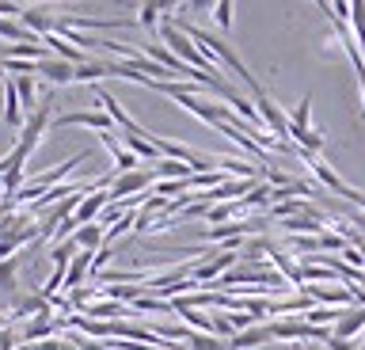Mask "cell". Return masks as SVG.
Returning <instances> with one entry per match:
<instances>
[{"instance_id":"6da1fadb","label":"cell","mask_w":365,"mask_h":350,"mask_svg":"<svg viewBox=\"0 0 365 350\" xmlns=\"http://www.w3.org/2000/svg\"><path fill=\"white\" fill-rule=\"evenodd\" d=\"M175 27H179L182 35H187V38H194V46H198V50L205 53V58H221V61L228 65V69H232V73L240 76V81H244V84L251 88V96H262V84H259L255 76L247 73V65H244V61L236 58V50L228 46L225 38H213L210 31H202V27H194V24H187V19H175Z\"/></svg>"},{"instance_id":"7a4b0ae2","label":"cell","mask_w":365,"mask_h":350,"mask_svg":"<svg viewBox=\"0 0 365 350\" xmlns=\"http://www.w3.org/2000/svg\"><path fill=\"white\" fill-rule=\"evenodd\" d=\"M160 42H164V46H168L171 53H175V58H179L182 65H187V69H198V73L217 76V69L210 65V58H205V53H202V50L194 46V42H190V38L175 27V19H168V24L160 27Z\"/></svg>"},{"instance_id":"3957f363","label":"cell","mask_w":365,"mask_h":350,"mask_svg":"<svg viewBox=\"0 0 365 350\" xmlns=\"http://www.w3.org/2000/svg\"><path fill=\"white\" fill-rule=\"evenodd\" d=\"M255 103V110H259V118H262V126H267V133H274V138H289V115H282V107L274 103V99L262 92V96H255L251 99Z\"/></svg>"},{"instance_id":"277c9868","label":"cell","mask_w":365,"mask_h":350,"mask_svg":"<svg viewBox=\"0 0 365 350\" xmlns=\"http://www.w3.org/2000/svg\"><path fill=\"white\" fill-rule=\"evenodd\" d=\"M153 168H137V172H125V175H114V183H110V202H125L130 195H141V190L153 183Z\"/></svg>"},{"instance_id":"5b68a950","label":"cell","mask_w":365,"mask_h":350,"mask_svg":"<svg viewBox=\"0 0 365 350\" xmlns=\"http://www.w3.org/2000/svg\"><path fill=\"white\" fill-rule=\"evenodd\" d=\"M19 263L23 259L19 255H11L0 263V309H11L23 293H19Z\"/></svg>"},{"instance_id":"8992f818","label":"cell","mask_w":365,"mask_h":350,"mask_svg":"<svg viewBox=\"0 0 365 350\" xmlns=\"http://www.w3.org/2000/svg\"><path fill=\"white\" fill-rule=\"evenodd\" d=\"M57 122V130L61 126H91V130H99V133H110L114 130V122L107 110H73V115H61V118H53Z\"/></svg>"},{"instance_id":"52a82bcc","label":"cell","mask_w":365,"mask_h":350,"mask_svg":"<svg viewBox=\"0 0 365 350\" xmlns=\"http://www.w3.org/2000/svg\"><path fill=\"white\" fill-rule=\"evenodd\" d=\"M110 206V195L107 190H91V195H84L80 198V206H76V225H91V221H99V213Z\"/></svg>"},{"instance_id":"ba28073f","label":"cell","mask_w":365,"mask_h":350,"mask_svg":"<svg viewBox=\"0 0 365 350\" xmlns=\"http://www.w3.org/2000/svg\"><path fill=\"white\" fill-rule=\"evenodd\" d=\"M19 24L31 31L34 38H46V35H53V12H46V8H23L19 12Z\"/></svg>"},{"instance_id":"9c48e42d","label":"cell","mask_w":365,"mask_h":350,"mask_svg":"<svg viewBox=\"0 0 365 350\" xmlns=\"http://www.w3.org/2000/svg\"><path fill=\"white\" fill-rule=\"evenodd\" d=\"M358 331H365V309L361 304H350V309H342V316H339V324H335V339H354Z\"/></svg>"},{"instance_id":"30bf717a","label":"cell","mask_w":365,"mask_h":350,"mask_svg":"<svg viewBox=\"0 0 365 350\" xmlns=\"http://www.w3.org/2000/svg\"><path fill=\"white\" fill-rule=\"evenodd\" d=\"M270 343V327L267 324H255L247 331H236L228 339V350H251V346H267Z\"/></svg>"},{"instance_id":"8fae6325","label":"cell","mask_w":365,"mask_h":350,"mask_svg":"<svg viewBox=\"0 0 365 350\" xmlns=\"http://www.w3.org/2000/svg\"><path fill=\"white\" fill-rule=\"evenodd\" d=\"M103 236H107V229H103L99 221H91V225H80L73 240H76L80 252H91V255H96V252H103Z\"/></svg>"},{"instance_id":"7c38bea8","label":"cell","mask_w":365,"mask_h":350,"mask_svg":"<svg viewBox=\"0 0 365 350\" xmlns=\"http://www.w3.org/2000/svg\"><path fill=\"white\" fill-rule=\"evenodd\" d=\"M73 69H76V65H68V61H57V58H46V61H38V65H34V73H38V76H46L50 84H68V81H73Z\"/></svg>"},{"instance_id":"4fadbf2b","label":"cell","mask_w":365,"mask_h":350,"mask_svg":"<svg viewBox=\"0 0 365 350\" xmlns=\"http://www.w3.org/2000/svg\"><path fill=\"white\" fill-rule=\"evenodd\" d=\"M153 175L156 179H164V183H182V179H190L194 175V168L190 164H182V160H160L153 168Z\"/></svg>"},{"instance_id":"5bb4252c","label":"cell","mask_w":365,"mask_h":350,"mask_svg":"<svg viewBox=\"0 0 365 350\" xmlns=\"http://www.w3.org/2000/svg\"><path fill=\"white\" fill-rule=\"evenodd\" d=\"M4 122L11 130L16 126H23V103H19V96H16V81H4Z\"/></svg>"},{"instance_id":"9a60e30c","label":"cell","mask_w":365,"mask_h":350,"mask_svg":"<svg viewBox=\"0 0 365 350\" xmlns=\"http://www.w3.org/2000/svg\"><path fill=\"white\" fill-rule=\"evenodd\" d=\"M0 38H11V42H38L27 27L19 24V19H0Z\"/></svg>"},{"instance_id":"2e32d148","label":"cell","mask_w":365,"mask_h":350,"mask_svg":"<svg viewBox=\"0 0 365 350\" xmlns=\"http://www.w3.org/2000/svg\"><path fill=\"white\" fill-rule=\"evenodd\" d=\"M133 312H164V316H175V304L164 301V297H141V301H133Z\"/></svg>"},{"instance_id":"e0dca14e","label":"cell","mask_w":365,"mask_h":350,"mask_svg":"<svg viewBox=\"0 0 365 350\" xmlns=\"http://www.w3.org/2000/svg\"><path fill=\"white\" fill-rule=\"evenodd\" d=\"M187 346H190V350H228L225 339H217V335H198V331L187 335Z\"/></svg>"},{"instance_id":"ac0fdd59","label":"cell","mask_w":365,"mask_h":350,"mask_svg":"<svg viewBox=\"0 0 365 350\" xmlns=\"http://www.w3.org/2000/svg\"><path fill=\"white\" fill-rule=\"evenodd\" d=\"M91 316H133V312L125 309V304H114V301H96L88 309V320H91Z\"/></svg>"},{"instance_id":"d6986e66","label":"cell","mask_w":365,"mask_h":350,"mask_svg":"<svg viewBox=\"0 0 365 350\" xmlns=\"http://www.w3.org/2000/svg\"><path fill=\"white\" fill-rule=\"evenodd\" d=\"M160 16H164V4H153V0H148V4H141V16H137V24H141L145 31H153V27L160 24Z\"/></svg>"},{"instance_id":"ffe728a7","label":"cell","mask_w":365,"mask_h":350,"mask_svg":"<svg viewBox=\"0 0 365 350\" xmlns=\"http://www.w3.org/2000/svg\"><path fill=\"white\" fill-rule=\"evenodd\" d=\"M96 297H99V286H80V289H73V293H68V301H73V309H84V304H96Z\"/></svg>"},{"instance_id":"44dd1931","label":"cell","mask_w":365,"mask_h":350,"mask_svg":"<svg viewBox=\"0 0 365 350\" xmlns=\"http://www.w3.org/2000/svg\"><path fill=\"white\" fill-rule=\"evenodd\" d=\"M293 126H301V130H308V122H312V96H304L301 103H297V110H293Z\"/></svg>"},{"instance_id":"7402d4cb","label":"cell","mask_w":365,"mask_h":350,"mask_svg":"<svg viewBox=\"0 0 365 350\" xmlns=\"http://www.w3.org/2000/svg\"><path fill=\"white\" fill-rule=\"evenodd\" d=\"M213 19L228 31V27H232V4H228V0H217V4H213Z\"/></svg>"},{"instance_id":"603a6c76","label":"cell","mask_w":365,"mask_h":350,"mask_svg":"<svg viewBox=\"0 0 365 350\" xmlns=\"http://www.w3.org/2000/svg\"><path fill=\"white\" fill-rule=\"evenodd\" d=\"M153 225H156V213H148V210L141 206V210H137V225H133V229H137V232H153Z\"/></svg>"},{"instance_id":"cb8c5ba5","label":"cell","mask_w":365,"mask_h":350,"mask_svg":"<svg viewBox=\"0 0 365 350\" xmlns=\"http://www.w3.org/2000/svg\"><path fill=\"white\" fill-rule=\"evenodd\" d=\"M324 350H358V343H354V339H335V335H331L324 343Z\"/></svg>"},{"instance_id":"d4e9b609","label":"cell","mask_w":365,"mask_h":350,"mask_svg":"<svg viewBox=\"0 0 365 350\" xmlns=\"http://www.w3.org/2000/svg\"><path fill=\"white\" fill-rule=\"evenodd\" d=\"M16 343H19V335L11 327H0V350H16Z\"/></svg>"},{"instance_id":"484cf974","label":"cell","mask_w":365,"mask_h":350,"mask_svg":"<svg viewBox=\"0 0 365 350\" xmlns=\"http://www.w3.org/2000/svg\"><path fill=\"white\" fill-rule=\"evenodd\" d=\"M358 350H365V335H361V343H358Z\"/></svg>"},{"instance_id":"4316f807","label":"cell","mask_w":365,"mask_h":350,"mask_svg":"<svg viewBox=\"0 0 365 350\" xmlns=\"http://www.w3.org/2000/svg\"><path fill=\"white\" fill-rule=\"evenodd\" d=\"M0 81H4V65H0Z\"/></svg>"}]
</instances>
